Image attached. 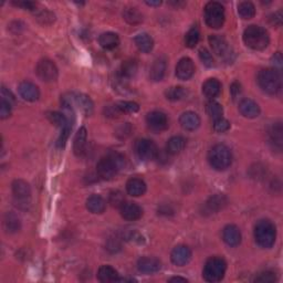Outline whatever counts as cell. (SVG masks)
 Here are the masks:
<instances>
[{
	"instance_id": "cell-5",
	"label": "cell",
	"mask_w": 283,
	"mask_h": 283,
	"mask_svg": "<svg viewBox=\"0 0 283 283\" xmlns=\"http://www.w3.org/2000/svg\"><path fill=\"white\" fill-rule=\"evenodd\" d=\"M210 166L216 171H225L232 163V154L229 147L223 144L215 145L208 153Z\"/></svg>"
},
{
	"instance_id": "cell-34",
	"label": "cell",
	"mask_w": 283,
	"mask_h": 283,
	"mask_svg": "<svg viewBox=\"0 0 283 283\" xmlns=\"http://www.w3.org/2000/svg\"><path fill=\"white\" fill-rule=\"evenodd\" d=\"M186 146V139L183 136H173L167 142L166 150L171 155H177L184 151Z\"/></svg>"
},
{
	"instance_id": "cell-29",
	"label": "cell",
	"mask_w": 283,
	"mask_h": 283,
	"mask_svg": "<svg viewBox=\"0 0 283 283\" xmlns=\"http://www.w3.org/2000/svg\"><path fill=\"white\" fill-rule=\"evenodd\" d=\"M135 44L138 48L139 51L144 52V53H149L153 50L154 46V40L150 35L147 33H139L136 37H135Z\"/></svg>"
},
{
	"instance_id": "cell-35",
	"label": "cell",
	"mask_w": 283,
	"mask_h": 283,
	"mask_svg": "<svg viewBox=\"0 0 283 283\" xmlns=\"http://www.w3.org/2000/svg\"><path fill=\"white\" fill-rule=\"evenodd\" d=\"M123 18L130 24H137L143 21V15L137 8L126 7L123 11Z\"/></svg>"
},
{
	"instance_id": "cell-32",
	"label": "cell",
	"mask_w": 283,
	"mask_h": 283,
	"mask_svg": "<svg viewBox=\"0 0 283 283\" xmlns=\"http://www.w3.org/2000/svg\"><path fill=\"white\" fill-rule=\"evenodd\" d=\"M99 44L102 48L111 50L120 44V38L114 32H104L99 38Z\"/></svg>"
},
{
	"instance_id": "cell-14",
	"label": "cell",
	"mask_w": 283,
	"mask_h": 283,
	"mask_svg": "<svg viewBox=\"0 0 283 283\" xmlns=\"http://www.w3.org/2000/svg\"><path fill=\"white\" fill-rule=\"evenodd\" d=\"M228 204V199L225 195L221 194H216V195L211 196L204 205V215H213L217 214L218 211L225 208Z\"/></svg>"
},
{
	"instance_id": "cell-36",
	"label": "cell",
	"mask_w": 283,
	"mask_h": 283,
	"mask_svg": "<svg viewBox=\"0 0 283 283\" xmlns=\"http://www.w3.org/2000/svg\"><path fill=\"white\" fill-rule=\"evenodd\" d=\"M188 94V91L183 87H173L165 92V96L170 101H180L184 100Z\"/></svg>"
},
{
	"instance_id": "cell-52",
	"label": "cell",
	"mask_w": 283,
	"mask_h": 283,
	"mask_svg": "<svg viewBox=\"0 0 283 283\" xmlns=\"http://www.w3.org/2000/svg\"><path fill=\"white\" fill-rule=\"evenodd\" d=\"M230 92H231L232 99L234 100L237 99L238 96L241 94V87H240V84L238 82L232 83L231 87H230Z\"/></svg>"
},
{
	"instance_id": "cell-25",
	"label": "cell",
	"mask_w": 283,
	"mask_h": 283,
	"mask_svg": "<svg viewBox=\"0 0 283 283\" xmlns=\"http://www.w3.org/2000/svg\"><path fill=\"white\" fill-rule=\"evenodd\" d=\"M166 60L165 58H158L153 62L150 70V78L155 82L163 80L165 72H166Z\"/></svg>"
},
{
	"instance_id": "cell-3",
	"label": "cell",
	"mask_w": 283,
	"mask_h": 283,
	"mask_svg": "<svg viewBox=\"0 0 283 283\" xmlns=\"http://www.w3.org/2000/svg\"><path fill=\"white\" fill-rule=\"evenodd\" d=\"M258 84L263 92L276 95L281 90V75L278 70L263 69L258 74Z\"/></svg>"
},
{
	"instance_id": "cell-20",
	"label": "cell",
	"mask_w": 283,
	"mask_h": 283,
	"mask_svg": "<svg viewBox=\"0 0 283 283\" xmlns=\"http://www.w3.org/2000/svg\"><path fill=\"white\" fill-rule=\"evenodd\" d=\"M121 216L123 217L125 220L134 221L137 220L142 217L143 209L135 202H124L120 208Z\"/></svg>"
},
{
	"instance_id": "cell-24",
	"label": "cell",
	"mask_w": 283,
	"mask_h": 283,
	"mask_svg": "<svg viewBox=\"0 0 283 283\" xmlns=\"http://www.w3.org/2000/svg\"><path fill=\"white\" fill-rule=\"evenodd\" d=\"M87 142V132L86 128H81L78 133L75 134L74 142H73V151L77 156H82L86 153V147Z\"/></svg>"
},
{
	"instance_id": "cell-33",
	"label": "cell",
	"mask_w": 283,
	"mask_h": 283,
	"mask_svg": "<svg viewBox=\"0 0 283 283\" xmlns=\"http://www.w3.org/2000/svg\"><path fill=\"white\" fill-rule=\"evenodd\" d=\"M98 279L101 282L119 281V273L111 265H102L98 271Z\"/></svg>"
},
{
	"instance_id": "cell-43",
	"label": "cell",
	"mask_w": 283,
	"mask_h": 283,
	"mask_svg": "<svg viewBox=\"0 0 283 283\" xmlns=\"http://www.w3.org/2000/svg\"><path fill=\"white\" fill-rule=\"evenodd\" d=\"M71 124L65 126V128H63L60 132V135H59V138L57 141V146L59 149H63V147L65 146L66 142H67V138L70 136V133H71Z\"/></svg>"
},
{
	"instance_id": "cell-56",
	"label": "cell",
	"mask_w": 283,
	"mask_h": 283,
	"mask_svg": "<svg viewBox=\"0 0 283 283\" xmlns=\"http://www.w3.org/2000/svg\"><path fill=\"white\" fill-rule=\"evenodd\" d=\"M146 5H149V6H160V5H162V1H159V0H157V1H146Z\"/></svg>"
},
{
	"instance_id": "cell-15",
	"label": "cell",
	"mask_w": 283,
	"mask_h": 283,
	"mask_svg": "<svg viewBox=\"0 0 283 283\" xmlns=\"http://www.w3.org/2000/svg\"><path fill=\"white\" fill-rule=\"evenodd\" d=\"M18 92L21 98L28 102H36L40 98V91L36 84L29 81H23L19 84Z\"/></svg>"
},
{
	"instance_id": "cell-10",
	"label": "cell",
	"mask_w": 283,
	"mask_h": 283,
	"mask_svg": "<svg viewBox=\"0 0 283 283\" xmlns=\"http://www.w3.org/2000/svg\"><path fill=\"white\" fill-rule=\"evenodd\" d=\"M135 152L138 156L139 159L145 160H153L158 155V149L155 143L151 139H139L135 144Z\"/></svg>"
},
{
	"instance_id": "cell-16",
	"label": "cell",
	"mask_w": 283,
	"mask_h": 283,
	"mask_svg": "<svg viewBox=\"0 0 283 283\" xmlns=\"http://www.w3.org/2000/svg\"><path fill=\"white\" fill-rule=\"evenodd\" d=\"M195 73V65L191 58L180 59L176 65V77L179 80H189Z\"/></svg>"
},
{
	"instance_id": "cell-39",
	"label": "cell",
	"mask_w": 283,
	"mask_h": 283,
	"mask_svg": "<svg viewBox=\"0 0 283 283\" xmlns=\"http://www.w3.org/2000/svg\"><path fill=\"white\" fill-rule=\"evenodd\" d=\"M199 38H200L199 29H198L197 27L191 28L185 36L186 46H188V48H195V46L198 44Z\"/></svg>"
},
{
	"instance_id": "cell-51",
	"label": "cell",
	"mask_w": 283,
	"mask_h": 283,
	"mask_svg": "<svg viewBox=\"0 0 283 283\" xmlns=\"http://www.w3.org/2000/svg\"><path fill=\"white\" fill-rule=\"evenodd\" d=\"M12 3H14V5L17 6V7L23 8V9L36 10V3L35 2H30V1H14Z\"/></svg>"
},
{
	"instance_id": "cell-50",
	"label": "cell",
	"mask_w": 283,
	"mask_h": 283,
	"mask_svg": "<svg viewBox=\"0 0 283 283\" xmlns=\"http://www.w3.org/2000/svg\"><path fill=\"white\" fill-rule=\"evenodd\" d=\"M1 100H5V101H7V102H9L12 105H14L15 102H16V99H15L14 94H12V93L9 90H7L5 87H1Z\"/></svg>"
},
{
	"instance_id": "cell-8",
	"label": "cell",
	"mask_w": 283,
	"mask_h": 283,
	"mask_svg": "<svg viewBox=\"0 0 283 283\" xmlns=\"http://www.w3.org/2000/svg\"><path fill=\"white\" fill-rule=\"evenodd\" d=\"M12 194H14L17 206H19L22 209H27L28 206L30 205L31 199V188L27 181L16 179L12 183Z\"/></svg>"
},
{
	"instance_id": "cell-22",
	"label": "cell",
	"mask_w": 283,
	"mask_h": 283,
	"mask_svg": "<svg viewBox=\"0 0 283 283\" xmlns=\"http://www.w3.org/2000/svg\"><path fill=\"white\" fill-rule=\"evenodd\" d=\"M239 111L247 119H256L260 114V108L253 100L243 99L239 103Z\"/></svg>"
},
{
	"instance_id": "cell-18",
	"label": "cell",
	"mask_w": 283,
	"mask_h": 283,
	"mask_svg": "<svg viewBox=\"0 0 283 283\" xmlns=\"http://www.w3.org/2000/svg\"><path fill=\"white\" fill-rule=\"evenodd\" d=\"M222 239L228 246L237 247L241 242V232L235 225H228L223 228Z\"/></svg>"
},
{
	"instance_id": "cell-27",
	"label": "cell",
	"mask_w": 283,
	"mask_h": 283,
	"mask_svg": "<svg viewBox=\"0 0 283 283\" xmlns=\"http://www.w3.org/2000/svg\"><path fill=\"white\" fill-rule=\"evenodd\" d=\"M137 72V62L133 60V59H130V60H126L120 67L119 75L117 77L121 78L124 81H129L131 78H133Z\"/></svg>"
},
{
	"instance_id": "cell-9",
	"label": "cell",
	"mask_w": 283,
	"mask_h": 283,
	"mask_svg": "<svg viewBox=\"0 0 283 283\" xmlns=\"http://www.w3.org/2000/svg\"><path fill=\"white\" fill-rule=\"evenodd\" d=\"M36 73L41 81L53 82L58 79L59 70L53 61L49 60V59H42L38 62Z\"/></svg>"
},
{
	"instance_id": "cell-17",
	"label": "cell",
	"mask_w": 283,
	"mask_h": 283,
	"mask_svg": "<svg viewBox=\"0 0 283 283\" xmlns=\"http://www.w3.org/2000/svg\"><path fill=\"white\" fill-rule=\"evenodd\" d=\"M172 262L178 267L187 264L192 259V251L191 249L186 246H177L171 253Z\"/></svg>"
},
{
	"instance_id": "cell-47",
	"label": "cell",
	"mask_w": 283,
	"mask_h": 283,
	"mask_svg": "<svg viewBox=\"0 0 283 283\" xmlns=\"http://www.w3.org/2000/svg\"><path fill=\"white\" fill-rule=\"evenodd\" d=\"M277 280V277H276V273L271 272V271H264V272H261L260 274H258L256 277L255 281L256 282H262V283H269V282H274Z\"/></svg>"
},
{
	"instance_id": "cell-49",
	"label": "cell",
	"mask_w": 283,
	"mask_h": 283,
	"mask_svg": "<svg viewBox=\"0 0 283 283\" xmlns=\"http://www.w3.org/2000/svg\"><path fill=\"white\" fill-rule=\"evenodd\" d=\"M11 109H12V104L7 102V101L5 100H1V102H0V117H1L2 120L9 117L11 114Z\"/></svg>"
},
{
	"instance_id": "cell-6",
	"label": "cell",
	"mask_w": 283,
	"mask_h": 283,
	"mask_svg": "<svg viewBox=\"0 0 283 283\" xmlns=\"http://www.w3.org/2000/svg\"><path fill=\"white\" fill-rule=\"evenodd\" d=\"M226 270V261L222 258L213 257L206 261L204 270H202V277L207 282H219L225 277Z\"/></svg>"
},
{
	"instance_id": "cell-55",
	"label": "cell",
	"mask_w": 283,
	"mask_h": 283,
	"mask_svg": "<svg viewBox=\"0 0 283 283\" xmlns=\"http://www.w3.org/2000/svg\"><path fill=\"white\" fill-rule=\"evenodd\" d=\"M170 282H183V283H186V282H188L187 279H185V278H180V277H174V278H171L170 280H168Z\"/></svg>"
},
{
	"instance_id": "cell-44",
	"label": "cell",
	"mask_w": 283,
	"mask_h": 283,
	"mask_svg": "<svg viewBox=\"0 0 283 283\" xmlns=\"http://www.w3.org/2000/svg\"><path fill=\"white\" fill-rule=\"evenodd\" d=\"M109 156L112 158L113 163L115 164V166H116L117 170H119V172L122 170H124L125 166H126V160H125V157L123 155L120 154V153H116V152H113V153H109Z\"/></svg>"
},
{
	"instance_id": "cell-26",
	"label": "cell",
	"mask_w": 283,
	"mask_h": 283,
	"mask_svg": "<svg viewBox=\"0 0 283 283\" xmlns=\"http://www.w3.org/2000/svg\"><path fill=\"white\" fill-rule=\"evenodd\" d=\"M126 191L128 194L133 197H139L144 195L146 192L145 181L141 178H131L126 183Z\"/></svg>"
},
{
	"instance_id": "cell-1",
	"label": "cell",
	"mask_w": 283,
	"mask_h": 283,
	"mask_svg": "<svg viewBox=\"0 0 283 283\" xmlns=\"http://www.w3.org/2000/svg\"><path fill=\"white\" fill-rule=\"evenodd\" d=\"M243 41L248 48L260 51L269 45L270 38L268 31L264 28L251 24L243 32Z\"/></svg>"
},
{
	"instance_id": "cell-37",
	"label": "cell",
	"mask_w": 283,
	"mask_h": 283,
	"mask_svg": "<svg viewBox=\"0 0 283 283\" xmlns=\"http://www.w3.org/2000/svg\"><path fill=\"white\" fill-rule=\"evenodd\" d=\"M238 14L242 19H251L256 15V7L250 1H242L238 5Z\"/></svg>"
},
{
	"instance_id": "cell-42",
	"label": "cell",
	"mask_w": 283,
	"mask_h": 283,
	"mask_svg": "<svg viewBox=\"0 0 283 283\" xmlns=\"http://www.w3.org/2000/svg\"><path fill=\"white\" fill-rule=\"evenodd\" d=\"M109 201L113 207H117V208H121V206L125 202V198L123 193L120 191H114L111 192L109 197Z\"/></svg>"
},
{
	"instance_id": "cell-7",
	"label": "cell",
	"mask_w": 283,
	"mask_h": 283,
	"mask_svg": "<svg viewBox=\"0 0 283 283\" xmlns=\"http://www.w3.org/2000/svg\"><path fill=\"white\" fill-rule=\"evenodd\" d=\"M225 9L221 3L210 1L205 7V20L208 27L213 29H219L225 22Z\"/></svg>"
},
{
	"instance_id": "cell-19",
	"label": "cell",
	"mask_w": 283,
	"mask_h": 283,
	"mask_svg": "<svg viewBox=\"0 0 283 283\" xmlns=\"http://www.w3.org/2000/svg\"><path fill=\"white\" fill-rule=\"evenodd\" d=\"M160 268H162V263H160V261L158 259H156V258L144 257V258H141L137 262L138 271L142 273L152 274V273L158 272Z\"/></svg>"
},
{
	"instance_id": "cell-13",
	"label": "cell",
	"mask_w": 283,
	"mask_h": 283,
	"mask_svg": "<svg viewBox=\"0 0 283 283\" xmlns=\"http://www.w3.org/2000/svg\"><path fill=\"white\" fill-rule=\"evenodd\" d=\"M146 122L149 128L155 131V132H160V131L166 130L168 126V119L166 114L159 111H153L147 114Z\"/></svg>"
},
{
	"instance_id": "cell-41",
	"label": "cell",
	"mask_w": 283,
	"mask_h": 283,
	"mask_svg": "<svg viewBox=\"0 0 283 283\" xmlns=\"http://www.w3.org/2000/svg\"><path fill=\"white\" fill-rule=\"evenodd\" d=\"M116 107L121 113H136L139 109V105L132 101H121Z\"/></svg>"
},
{
	"instance_id": "cell-2",
	"label": "cell",
	"mask_w": 283,
	"mask_h": 283,
	"mask_svg": "<svg viewBox=\"0 0 283 283\" xmlns=\"http://www.w3.org/2000/svg\"><path fill=\"white\" fill-rule=\"evenodd\" d=\"M61 104L63 108L71 109V111L78 109L87 116H90L94 111V104L90 96L83 93H66L61 98Z\"/></svg>"
},
{
	"instance_id": "cell-45",
	"label": "cell",
	"mask_w": 283,
	"mask_h": 283,
	"mask_svg": "<svg viewBox=\"0 0 283 283\" xmlns=\"http://www.w3.org/2000/svg\"><path fill=\"white\" fill-rule=\"evenodd\" d=\"M229 129H230L229 121L223 119V117H220V119L214 121V130L216 131L217 133H225Z\"/></svg>"
},
{
	"instance_id": "cell-12",
	"label": "cell",
	"mask_w": 283,
	"mask_h": 283,
	"mask_svg": "<svg viewBox=\"0 0 283 283\" xmlns=\"http://www.w3.org/2000/svg\"><path fill=\"white\" fill-rule=\"evenodd\" d=\"M96 172H98L100 178L109 180L119 173V170L116 168L115 164L113 163L112 158L108 155L107 157H103L99 160L98 165H96Z\"/></svg>"
},
{
	"instance_id": "cell-23",
	"label": "cell",
	"mask_w": 283,
	"mask_h": 283,
	"mask_svg": "<svg viewBox=\"0 0 283 283\" xmlns=\"http://www.w3.org/2000/svg\"><path fill=\"white\" fill-rule=\"evenodd\" d=\"M282 124L280 122L278 123H274L268 131V136H269V141L271 143L272 146L274 149H277L278 151H281L282 149Z\"/></svg>"
},
{
	"instance_id": "cell-30",
	"label": "cell",
	"mask_w": 283,
	"mask_h": 283,
	"mask_svg": "<svg viewBox=\"0 0 283 283\" xmlns=\"http://www.w3.org/2000/svg\"><path fill=\"white\" fill-rule=\"evenodd\" d=\"M21 222L19 217L14 213H7L3 217V228L8 234H15L20 230Z\"/></svg>"
},
{
	"instance_id": "cell-46",
	"label": "cell",
	"mask_w": 283,
	"mask_h": 283,
	"mask_svg": "<svg viewBox=\"0 0 283 283\" xmlns=\"http://www.w3.org/2000/svg\"><path fill=\"white\" fill-rule=\"evenodd\" d=\"M199 57H200L201 62L204 63V65H205L207 67H213V66H215V60H214V58H213V56H211L210 52H209L207 49H205V48H204V49H200Z\"/></svg>"
},
{
	"instance_id": "cell-31",
	"label": "cell",
	"mask_w": 283,
	"mask_h": 283,
	"mask_svg": "<svg viewBox=\"0 0 283 283\" xmlns=\"http://www.w3.org/2000/svg\"><path fill=\"white\" fill-rule=\"evenodd\" d=\"M87 208L92 214H102L107 208V204L102 197L99 195H92L87 198Z\"/></svg>"
},
{
	"instance_id": "cell-28",
	"label": "cell",
	"mask_w": 283,
	"mask_h": 283,
	"mask_svg": "<svg viewBox=\"0 0 283 283\" xmlns=\"http://www.w3.org/2000/svg\"><path fill=\"white\" fill-rule=\"evenodd\" d=\"M221 91V83L217 79H208L202 84V93L208 99H214L219 95Z\"/></svg>"
},
{
	"instance_id": "cell-54",
	"label": "cell",
	"mask_w": 283,
	"mask_h": 283,
	"mask_svg": "<svg viewBox=\"0 0 283 283\" xmlns=\"http://www.w3.org/2000/svg\"><path fill=\"white\" fill-rule=\"evenodd\" d=\"M272 21H273L274 24L281 26V23H282V14H281V11H278L272 16Z\"/></svg>"
},
{
	"instance_id": "cell-4",
	"label": "cell",
	"mask_w": 283,
	"mask_h": 283,
	"mask_svg": "<svg viewBox=\"0 0 283 283\" xmlns=\"http://www.w3.org/2000/svg\"><path fill=\"white\" fill-rule=\"evenodd\" d=\"M277 238L276 226L269 220H260L255 228V239L256 242L261 248H271Z\"/></svg>"
},
{
	"instance_id": "cell-21",
	"label": "cell",
	"mask_w": 283,
	"mask_h": 283,
	"mask_svg": "<svg viewBox=\"0 0 283 283\" xmlns=\"http://www.w3.org/2000/svg\"><path fill=\"white\" fill-rule=\"evenodd\" d=\"M179 124L186 131H195L199 128L200 117L195 112L187 111L180 115Z\"/></svg>"
},
{
	"instance_id": "cell-11",
	"label": "cell",
	"mask_w": 283,
	"mask_h": 283,
	"mask_svg": "<svg viewBox=\"0 0 283 283\" xmlns=\"http://www.w3.org/2000/svg\"><path fill=\"white\" fill-rule=\"evenodd\" d=\"M209 44L214 53H216L218 57L222 58L226 61H231L232 52L225 38L218 35H211L209 36Z\"/></svg>"
},
{
	"instance_id": "cell-38",
	"label": "cell",
	"mask_w": 283,
	"mask_h": 283,
	"mask_svg": "<svg viewBox=\"0 0 283 283\" xmlns=\"http://www.w3.org/2000/svg\"><path fill=\"white\" fill-rule=\"evenodd\" d=\"M46 116H48V119L50 120V122H51L52 124L58 126V128L60 130H62L63 128H65V126L71 124L69 120H67V117L65 115H63L62 113L49 112Z\"/></svg>"
},
{
	"instance_id": "cell-48",
	"label": "cell",
	"mask_w": 283,
	"mask_h": 283,
	"mask_svg": "<svg viewBox=\"0 0 283 283\" xmlns=\"http://www.w3.org/2000/svg\"><path fill=\"white\" fill-rule=\"evenodd\" d=\"M37 19L39 20L41 23L49 24V23H52L54 21V15L52 14V12L44 9V10H41L39 14H38Z\"/></svg>"
},
{
	"instance_id": "cell-40",
	"label": "cell",
	"mask_w": 283,
	"mask_h": 283,
	"mask_svg": "<svg viewBox=\"0 0 283 283\" xmlns=\"http://www.w3.org/2000/svg\"><path fill=\"white\" fill-rule=\"evenodd\" d=\"M207 113H208V115L213 119L214 121L217 120V119H220L222 117V113H223V109L222 107L219 103L217 102H214V101H211V102L207 103Z\"/></svg>"
},
{
	"instance_id": "cell-53",
	"label": "cell",
	"mask_w": 283,
	"mask_h": 283,
	"mask_svg": "<svg viewBox=\"0 0 283 283\" xmlns=\"http://www.w3.org/2000/svg\"><path fill=\"white\" fill-rule=\"evenodd\" d=\"M271 62L272 65H274V70H281L282 67V57H281V53L280 52H277L271 59Z\"/></svg>"
}]
</instances>
